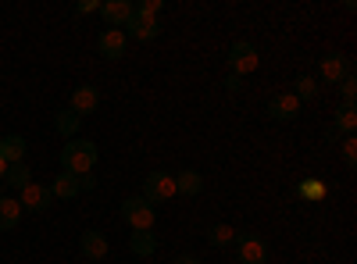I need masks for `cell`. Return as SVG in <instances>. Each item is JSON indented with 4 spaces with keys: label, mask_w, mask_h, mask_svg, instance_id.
I'll return each mask as SVG.
<instances>
[{
    "label": "cell",
    "mask_w": 357,
    "mask_h": 264,
    "mask_svg": "<svg viewBox=\"0 0 357 264\" xmlns=\"http://www.w3.org/2000/svg\"><path fill=\"white\" fill-rule=\"evenodd\" d=\"M8 168H11V164H8L4 157H0V183H4V175H8Z\"/></svg>",
    "instance_id": "obj_32"
},
{
    "label": "cell",
    "mask_w": 357,
    "mask_h": 264,
    "mask_svg": "<svg viewBox=\"0 0 357 264\" xmlns=\"http://www.w3.org/2000/svg\"><path fill=\"white\" fill-rule=\"evenodd\" d=\"M79 175H68V171H61L57 179L50 183V196L54 200H72V196H79Z\"/></svg>",
    "instance_id": "obj_14"
},
{
    "label": "cell",
    "mask_w": 357,
    "mask_h": 264,
    "mask_svg": "<svg viewBox=\"0 0 357 264\" xmlns=\"http://www.w3.org/2000/svg\"><path fill=\"white\" fill-rule=\"evenodd\" d=\"M18 264H22V261H18Z\"/></svg>",
    "instance_id": "obj_33"
},
{
    "label": "cell",
    "mask_w": 357,
    "mask_h": 264,
    "mask_svg": "<svg viewBox=\"0 0 357 264\" xmlns=\"http://www.w3.org/2000/svg\"><path fill=\"white\" fill-rule=\"evenodd\" d=\"M132 11H136L132 0H104V4H100V18L107 22V29H126Z\"/></svg>",
    "instance_id": "obj_5"
},
{
    "label": "cell",
    "mask_w": 357,
    "mask_h": 264,
    "mask_svg": "<svg viewBox=\"0 0 357 264\" xmlns=\"http://www.w3.org/2000/svg\"><path fill=\"white\" fill-rule=\"evenodd\" d=\"M50 186H43V183H29L25 189H22V211H33V215H43L47 208H50Z\"/></svg>",
    "instance_id": "obj_6"
},
{
    "label": "cell",
    "mask_w": 357,
    "mask_h": 264,
    "mask_svg": "<svg viewBox=\"0 0 357 264\" xmlns=\"http://www.w3.org/2000/svg\"><path fill=\"white\" fill-rule=\"evenodd\" d=\"M79 186H82V189H93V186H97V179H93V171H86V175H79Z\"/></svg>",
    "instance_id": "obj_30"
},
{
    "label": "cell",
    "mask_w": 357,
    "mask_h": 264,
    "mask_svg": "<svg viewBox=\"0 0 357 264\" xmlns=\"http://www.w3.org/2000/svg\"><path fill=\"white\" fill-rule=\"evenodd\" d=\"M100 11V0H86V4H79V15H93Z\"/></svg>",
    "instance_id": "obj_29"
},
{
    "label": "cell",
    "mask_w": 357,
    "mask_h": 264,
    "mask_svg": "<svg viewBox=\"0 0 357 264\" xmlns=\"http://www.w3.org/2000/svg\"><path fill=\"white\" fill-rule=\"evenodd\" d=\"M343 164H347L350 171L357 168V139H354V136L343 139Z\"/></svg>",
    "instance_id": "obj_27"
},
{
    "label": "cell",
    "mask_w": 357,
    "mask_h": 264,
    "mask_svg": "<svg viewBox=\"0 0 357 264\" xmlns=\"http://www.w3.org/2000/svg\"><path fill=\"white\" fill-rule=\"evenodd\" d=\"M122 218L129 222L132 232H154V222H158L154 208L143 196H126L122 200Z\"/></svg>",
    "instance_id": "obj_2"
},
{
    "label": "cell",
    "mask_w": 357,
    "mask_h": 264,
    "mask_svg": "<svg viewBox=\"0 0 357 264\" xmlns=\"http://www.w3.org/2000/svg\"><path fill=\"white\" fill-rule=\"evenodd\" d=\"M178 193H175V175H168V171H151L146 175V183H143V200L151 203V208H158V203H165V200H175Z\"/></svg>",
    "instance_id": "obj_3"
},
{
    "label": "cell",
    "mask_w": 357,
    "mask_h": 264,
    "mask_svg": "<svg viewBox=\"0 0 357 264\" xmlns=\"http://www.w3.org/2000/svg\"><path fill=\"white\" fill-rule=\"evenodd\" d=\"M97 50L107 57V61L126 57V29H104L100 40H97Z\"/></svg>",
    "instance_id": "obj_8"
},
{
    "label": "cell",
    "mask_w": 357,
    "mask_h": 264,
    "mask_svg": "<svg viewBox=\"0 0 357 264\" xmlns=\"http://www.w3.org/2000/svg\"><path fill=\"white\" fill-rule=\"evenodd\" d=\"M126 29H129V36H136L139 43H151V40L161 36V22H158V18H146V15H136V11H132V18L126 22Z\"/></svg>",
    "instance_id": "obj_9"
},
{
    "label": "cell",
    "mask_w": 357,
    "mask_h": 264,
    "mask_svg": "<svg viewBox=\"0 0 357 264\" xmlns=\"http://www.w3.org/2000/svg\"><path fill=\"white\" fill-rule=\"evenodd\" d=\"M296 193H301L304 200H325L329 189H325V183H318V179H304L301 186H296Z\"/></svg>",
    "instance_id": "obj_24"
},
{
    "label": "cell",
    "mask_w": 357,
    "mask_h": 264,
    "mask_svg": "<svg viewBox=\"0 0 357 264\" xmlns=\"http://www.w3.org/2000/svg\"><path fill=\"white\" fill-rule=\"evenodd\" d=\"M257 65H261V57H257V50L247 43V40H240V43H232V50H229V75H250V72H257Z\"/></svg>",
    "instance_id": "obj_4"
},
{
    "label": "cell",
    "mask_w": 357,
    "mask_h": 264,
    "mask_svg": "<svg viewBox=\"0 0 357 264\" xmlns=\"http://www.w3.org/2000/svg\"><path fill=\"white\" fill-rule=\"evenodd\" d=\"M97 143H89V139H72L65 143V150H61V168L68 175H86V171H93L97 164Z\"/></svg>",
    "instance_id": "obj_1"
},
{
    "label": "cell",
    "mask_w": 357,
    "mask_h": 264,
    "mask_svg": "<svg viewBox=\"0 0 357 264\" xmlns=\"http://www.w3.org/2000/svg\"><path fill=\"white\" fill-rule=\"evenodd\" d=\"M232 240H236V228H232V225H225V222H222V225H215L211 232H207V243H211V247H229Z\"/></svg>",
    "instance_id": "obj_23"
},
{
    "label": "cell",
    "mask_w": 357,
    "mask_h": 264,
    "mask_svg": "<svg viewBox=\"0 0 357 264\" xmlns=\"http://www.w3.org/2000/svg\"><path fill=\"white\" fill-rule=\"evenodd\" d=\"M79 250H82L86 261H104L107 257V236L97 232V228H86L79 236Z\"/></svg>",
    "instance_id": "obj_11"
},
{
    "label": "cell",
    "mask_w": 357,
    "mask_h": 264,
    "mask_svg": "<svg viewBox=\"0 0 357 264\" xmlns=\"http://www.w3.org/2000/svg\"><path fill=\"white\" fill-rule=\"evenodd\" d=\"M240 264H268V247L261 236H240Z\"/></svg>",
    "instance_id": "obj_13"
},
{
    "label": "cell",
    "mask_w": 357,
    "mask_h": 264,
    "mask_svg": "<svg viewBox=\"0 0 357 264\" xmlns=\"http://www.w3.org/2000/svg\"><path fill=\"white\" fill-rule=\"evenodd\" d=\"M296 114H301V100H296L293 93H275L272 100H268V118H275V122H293Z\"/></svg>",
    "instance_id": "obj_7"
},
{
    "label": "cell",
    "mask_w": 357,
    "mask_h": 264,
    "mask_svg": "<svg viewBox=\"0 0 357 264\" xmlns=\"http://www.w3.org/2000/svg\"><path fill=\"white\" fill-rule=\"evenodd\" d=\"M293 86H296V90H293V97L301 100V104H304V100L311 104V100H318V93H321V90H318V82H314L311 75H301V79H296Z\"/></svg>",
    "instance_id": "obj_21"
},
{
    "label": "cell",
    "mask_w": 357,
    "mask_h": 264,
    "mask_svg": "<svg viewBox=\"0 0 357 264\" xmlns=\"http://www.w3.org/2000/svg\"><path fill=\"white\" fill-rule=\"evenodd\" d=\"M4 183H8V186H15V189H25L29 183H33V168H29L25 161H22V164H11V168H8V175H4Z\"/></svg>",
    "instance_id": "obj_20"
},
{
    "label": "cell",
    "mask_w": 357,
    "mask_h": 264,
    "mask_svg": "<svg viewBox=\"0 0 357 264\" xmlns=\"http://www.w3.org/2000/svg\"><path fill=\"white\" fill-rule=\"evenodd\" d=\"M225 90H229V93H240V90H243V79H240V75H225Z\"/></svg>",
    "instance_id": "obj_28"
},
{
    "label": "cell",
    "mask_w": 357,
    "mask_h": 264,
    "mask_svg": "<svg viewBox=\"0 0 357 264\" xmlns=\"http://www.w3.org/2000/svg\"><path fill=\"white\" fill-rule=\"evenodd\" d=\"M357 129V107H340L336 111V122L329 129V136H350Z\"/></svg>",
    "instance_id": "obj_18"
},
{
    "label": "cell",
    "mask_w": 357,
    "mask_h": 264,
    "mask_svg": "<svg viewBox=\"0 0 357 264\" xmlns=\"http://www.w3.org/2000/svg\"><path fill=\"white\" fill-rule=\"evenodd\" d=\"M25 150H29V143L22 136H4V139H0V157H4L8 164H22Z\"/></svg>",
    "instance_id": "obj_16"
},
{
    "label": "cell",
    "mask_w": 357,
    "mask_h": 264,
    "mask_svg": "<svg viewBox=\"0 0 357 264\" xmlns=\"http://www.w3.org/2000/svg\"><path fill=\"white\" fill-rule=\"evenodd\" d=\"M165 11V0H139L136 4V15H146V18H158Z\"/></svg>",
    "instance_id": "obj_26"
},
{
    "label": "cell",
    "mask_w": 357,
    "mask_h": 264,
    "mask_svg": "<svg viewBox=\"0 0 357 264\" xmlns=\"http://www.w3.org/2000/svg\"><path fill=\"white\" fill-rule=\"evenodd\" d=\"M340 93H343V107H354V100H357V75L354 72L340 82Z\"/></svg>",
    "instance_id": "obj_25"
},
{
    "label": "cell",
    "mask_w": 357,
    "mask_h": 264,
    "mask_svg": "<svg viewBox=\"0 0 357 264\" xmlns=\"http://www.w3.org/2000/svg\"><path fill=\"white\" fill-rule=\"evenodd\" d=\"M79 114L68 107V111H61V114H57V118H54V125H57V132H61V136H75L79 132Z\"/></svg>",
    "instance_id": "obj_22"
},
{
    "label": "cell",
    "mask_w": 357,
    "mask_h": 264,
    "mask_svg": "<svg viewBox=\"0 0 357 264\" xmlns=\"http://www.w3.org/2000/svg\"><path fill=\"white\" fill-rule=\"evenodd\" d=\"M204 189V179H200V171L186 168V171H178L175 175V193H183V196H197Z\"/></svg>",
    "instance_id": "obj_17"
},
{
    "label": "cell",
    "mask_w": 357,
    "mask_h": 264,
    "mask_svg": "<svg viewBox=\"0 0 357 264\" xmlns=\"http://www.w3.org/2000/svg\"><path fill=\"white\" fill-rule=\"evenodd\" d=\"M172 264H200V257H193V254H178V257H172Z\"/></svg>",
    "instance_id": "obj_31"
},
{
    "label": "cell",
    "mask_w": 357,
    "mask_h": 264,
    "mask_svg": "<svg viewBox=\"0 0 357 264\" xmlns=\"http://www.w3.org/2000/svg\"><path fill=\"white\" fill-rule=\"evenodd\" d=\"M22 222V203L15 196H0V232H11Z\"/></svg>",
    "instance_id": "obj_15"
},
{
    "label": "cell",
    "mask_w": 357,
    "mask_h": 264,
    "mask_svg": "<svg viewBox=\"0 0 357 264\" xmlns=\"http://www.w3.org/2000/svg\"><path fill=\"white\" fill-rule=\"evenodd\" d=\"M350 72H354L350 57H343V54H329V57H321V79H325V82L340 86V82H343Z\"/></svg>",
    "instance_id": "obj_10"
},
{
    "label": "cell",
    "mask_w": 357,
    "mask_h": 264,
    "mask_svg": "<svg viewBox=\"0 0 357 264\" xmlns=\"http://www.w3.org/2000/svg\"><path fill=\"white\" fill-rule=\"evenodd\" d=\"M129 250L136 257H151L158 250V236H154V232H132V236H129Z\"/></svg>",
    "instance_id": "obj_19"
},
{
    "label": "cell",
    "mask_w": 357,
    "mask_h": 264,
    "mask_svg": "<svg viewBox=\"0 0 357 264\" xmlns=\"http://www.w3.org/2000/svg\"><path fill=\"white\" fill-rule=\"evenodd\" d=\"M97 107H100V93H97V86H79V90L72 93V111L79 114V118L93 114Z\"/></svg>",
    "instance_id": "obj_12"
}]
</instances>
